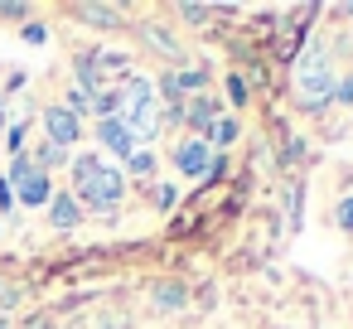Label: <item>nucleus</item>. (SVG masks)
Segmentation results:
<instances>
[{
    "label": "nucleus",
    "instance_id": "3",
    "mask_svg": "<svg viewBox=\"0 0 353 329\" xmlns=\"http://www.w3.org/2000/svg\"><path fill=\"white\" fill-rule=\"evenodd\" d=\"M334 88H339L334 59H329L319 44H310V49L295 59V92L305 97V107H324V102H334Z\"/></svg>",
    "mask_w": 353,
    "mask_h": 329
},
{
    "label": "nucleus",
    "instance_id": "20",
    "mask_svg": "<svg viewBox=\"0 0 353 329\" xmlns=\"http://www.w3.org/2000/svg\"><path fill=\"white\" fill-rule=\"evenodd\" d=\"M44 39H49L44 25H25V44H44Z\"/></svg>",
    "mask_w": 353,
    "mask_h": 329
},
{
    "label": "nucleus",
    "instance_id": "2",
    "mask_svg": "<svg viewBox=\"0 0 353 329\" xmlns=\"http://www.w3.org/2000/svg\"><path fill=\"white\" fill-rule=\"evenodd\" d=\"M117 121L136 136V141H150L160 131V102H155V88L145 78H131L117 97Z\"/></svg>",
    "mask_w": 353,
    "mask_h": 329
},
{
    "label": "nucleus",
    "instance_id": "23",
    "mask_svg": "<svg viewBox=\"0 0 353 329\" xmlns=\"http://www.w3.org/2000/svg\"><path fill=\"white\" fill-rule=\"evenodd\" d=\"M0 126H6V107H0Z\"/></svg>",
    "mask_w": 353,
    "mask_h": 329
},
{
    "label": "nucleus",
    "instance_id": "19",
    "mask_svg": "<svg viewBox=\"0 0 353 329\" xmlns=\"http://www.w3.org/2000/svg\"><path fill=\"white\" fill-rule=\"evenodd\" d=\"M334 102H343V107H353V78H343V83L334 88Z\"/></svg>",
    "mask_w": 353,
    "mask_h": 329
},
{
    "label": "nucleus",
    "instance_id": "4",
    "mask_svg": "<svg viewBox=\"0 0 353 329\" xmlns=\"http://www.w3.org/2000/svg\"><path fill=\"white\" fill-rule=\"evenodd\" d=\"M6 184L15 189V199L20 203H30V208H39V203H49L54 199V179L30 160V155H15V165H10V175H6Z\"/></svg>",
    "mask_w": 353,
    "mask_h": 329
},
{
    "label": "nucleus",
    "instance_id": "8",
    "mask_svg": "<svg viewBox=\"0 0 353 329\" xmlns=\"http://www.w3.org/2000/svg\"><path fill=\"white\" fill-rule=\"evenodd\" d=\"M184 117H189L194 136H203V141H208V131H213V121H218L223 112H218V102H213V97H194V102H184Z\"/></svg>",
    "mask_w": 353,
    "mask_h": 329
},
{
    "label": "nucleus",
    "instance_id": "18",
    "mask_svg": "<svg viewBox=\"0 0 353 329\" xmlns=\"http://www.w3.org/2000/svg\"><path fill=\"white\" fill-rule=\"evenodd\" d=\"M155 203H160V208H174V203H179V189H174V184H160V189H155Z\"/></svg>",
    "mask_w": 353,
    "mask_h": 329
},
{
    "label": "nucleus",
    "instance_id": "11",
    "mask_svg": "<svg viewBox=\"0 0 353 329\" xmlns=\"http://www.w3.org/2000/svg\"><path fill=\"white\" fill-rule=\"evenodd\" d=\"M232 141H237V121L232 117H218L213 131H208V146H232Z\"/></svg>",
    "mask_w": 353,
    "mask_h": 329
},
{
    "label": "nucleus",
    "instance_id": "13",
    "mask_svg": "<svg viewBox=\"0 0 353 329\" xmlns=\"http://www.w3.org/2000/svg\"><path fill=\"white\" fill-rule=\"evenodd\" d=\"M155 295H160V300H155L160 310H179V305H184V286H160Z\"/></svg>",
    "mask_w": 353,
    "mask_h": 329
},
{
    "label": "nucleus",
    "instance_id": "12",
    "mask_svg": "<svg viewBox=\"0 0 353 329\" xmlns=\"http://www.w3.org/2000/svg\"><path fill=\"white\" fill-rule=\"evenodd\" d=\"M126 170H131L136 179H150V175H155V155H150V150H136V155L126 160Z\"/></svg>",
    "mask_w": 353,
    "mask_h": 329
},
{
    "label": "nucleus",
    "instance_id": "5",
    "mask_svg": "<svg viewBox=\"0 0 353 329\" xmlns=\"http://www.w3.org/2000/svg\"><path fill=\"white\" fill-rule=\"evenodd\" d=\"M44 131H49V146H59V150H68L78 136H83V121L68 112V107H44Z\"/></svg>",
    "mask_w": 353,
    "mask_h": 329
},
{
    "label": "nucleus",
    "instance_id": "10",
    "mask_svg": "<svg viewBox=\"0 0 353 329\" xmlns=\"http://www.w3.org/2000/svg\"><path fill=\"white\" fill-rule=\"evenodd\" d=\"M78 15H83V20H92L97 30H117V25H121V15H117L112 6H83Z\"/></svg>",
    "mask_w": 353,
    "mask_h": 329
},
{
    "label": "nucleus",
    "instance_id": "9",
    "mask_svg": "<svg viewBox=\"0 0 353 329\" xmlns=\"http://www.w3.org/2000/svg\"><path fill=\"white\" fill-rule=\"evenodd\" d=\"M49 223H54V228H78V223H83V203H78L68 189H59V194L49 199Z\"/></svg>",
    "mask_w": 353,
    "mask_h": 329
},
{
    "label": "nucleus",
    "instance_id": "6",
    "mask_svg": "<svg viewBox=\"0 0 353 329\" xmlns=\"http://www.w3.org/2000/svg\"><path fill=\"white\" fill-rule=\"evenodd\" d=\"M174 165H179L189 179H203V175H208V165H213V155H208V141H203V136H189V141L174 150Z\"/></svg>",
    "mask_w": 353,
    "mask_h": 329
},
{
    "label": "nucleus",
    "instance_id": "17",
    "mask_svg": "<svg viewBox=\"0 0 353 329\" xmlns=\"http://www.w3.org/2000/svg\"><path fill=\"white\" fill-rule=\"evenodd\" d=\"M228 97H232V107H242V102H247V83H242L237 73L228 78Z\"/></svg>",
    "mask_w": 353,
    "mask_h": 329
},
{
    "label": "nucleus",
    "instance_id": "15",
    "mask_svg": "<svg viewBox=\"0 0 353 329\" xmlns=\"http://www.w3.org/2000/svg\"><path fill=\"white\" fill-rule=\"evenodd\" d=\"M34 165H39L44 175H49V165H63V150H59V146H44V150L34 155Z\"/></svg>",
    "mask_w": 353,
    "mask_h": 329
},
{
    "label": "nucleus",
    "instance_id": "22",
    "mask_svg": "<svg viewBox=\"0 0 353 329\" xmlns=\"http://www.w3.org/2000/svg\"><path fill=\"white\" fill-rule=\"evenodd\" d=\"M10 203H15V189H10L6 179H0V208H10Z\"/></svg>",
    "mask_w": 353,
    "mask_h": 329
},
{
    "label": "nucleus",
    "instance_id": "16",
    "mask_svg": "<svg viewBox=\"0 0 353 329\" xmlns=\"http://www.w3.org/2000/svg\"><path fill=\"white\" fill-rule=\"evenodd\" d=\"M334 223H339L343 232H353V199H343V203L334 208Z\"/></svg>",
    "mask_w": 353,
    "mask_h": 329
},
{
    "label": "nucleus",
    "instance_id": "7",
    "mask_svg": "<svg viewBox=\"0 0 353 329\" xmlns=\"http://www.w3.org/2000/svg\"><path fill=\"white\" fill-rule=\"evenodd\" d=\"M97 141H102V146H107L112 155H121V160H131V155L141 150V141H136V136H131V131H126V126H121L117 117L97 121Z\"/></svg>",
    "mask_w": 353,
    "mask_h": 329
},
{
    "label": "nucleus",
    "instance_id": "1",
    "mask_svg": "<svg viewBox=\"0 0 353 329\" xmlns=\"http://www.w3.org/2000/svg\"><path fill=\"white\" fill-rule=\"evenodd\" d=\"M126 194V175L112 170L102 155H78L73 160V199L92 208H117Z\"/></svg>",
    "mask_w": 353,
    "mask_h": 329
},
{
    "label": "nucleus",
    "instance_id": "21",
    "mask_svg": "<svg viewBox=\"0 0 353 329\" xmlns=\"http://www.w3.org/2000/svg\"><path fill=\"white\" fill-rule=\"evenodd\" d=\"M179 15H184V20H203V15H208V6H179Z\"/></svg>",
    "mask_w": 353,
    "mask_h": 329
},
{
    "label": "nucleus",
    "instance_id": "14",
    "mask_svg": "<svg viewBox=\"0 0 353 329\" xmlns=\"http://www.w3.org/2000/svg\"><path fill=\"white\" fill-rule=\"evenodd\" d=\"M68 112H73V117H83V112H92V97H88L83 88H73V92H68Z\"/></svg>",
    "mask_w": 353,
    "mask_h": 329
}]
</instances>
